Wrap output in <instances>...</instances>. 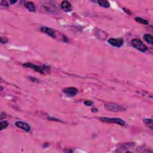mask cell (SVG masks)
<instances>
[{
    "label": "cell",
    "mask_w": 153,
    "mask_h": 153,
    "mask_svg": "<svg viewBox=\"0 0 153 153\" xmlns=\"http://www.w3.org/2000/svg\"><path fill=\"white\" fill-rule=\"evenodd\" d=\"M23 66L26 68H30L31 69L34 70L35 71L39 72L41 74H45V73H49L50 71V68L49 67L45 65H42L41 67L40 66L34 65L32 63L27 62L23 64Z\"/></svg>",
    "instance_id": "obj_1"
},
{
    "label": "cell",
    "mask_w": 153,
    "mask_h": 153,
    "mask_svg": "<svg viewBox=\"0 0 153 153\" xmlns=\"http://www.w3.org/2000/svg\"><path fill=\"white\" fill-rule=\"evenodd\" d=\"M105 108L107 110L112 112H123L126 110V108L121 105H119L114 102H108L105 105Z\"/></svg>",
    "instance_id": "obj_2"
},
{
    "label": "cell",
    "mask_w": 153,
    "mask_h": 153,
    "mask_svg": "<svg viewBox=\"0 0 153 153\" xmlns=\"http://www.w3.org/2000/svg\"><path fill=\"white\" fill-rule=\"evenodd\" d=\"M131 44L134 48L142 53L146 52L148 50V47L139 39H133L131 41Z\"/></svg>",
    "instance_id": "obj_3"
},
{
    "label": "cell",
    "mask_w": 153,
    "mask_h": 153,
    "mask_svg": "<svg viewBox=\"0 0 153 153\" xmlns=\"http://www.w3.org/2000/svg\"><path fill=\"white\" fill-rule=\"evenodd\" d=\"M99 120L107 123L117 124L120 126H124L125 125V121L120 118H109V117H99Z\"/></svg>",
    "instance_id": "obj_4"
},
{
    "label": "cell",
    "mask_w": 153,
    "mask_h": 153,
    "mask_svg": "<svg viewBox=\"0 0 153 153\" xmlns=\"http://www.w3.org/2000/svg\"><path fill=\"white\" fill-rule=\"evenodd\" d=\"M108 43L113 47H117V48H120L124 44V40L122 38H111L108 40Z\"/></svg>",
    "instance_id": "obj_5"
},
{
    "label": "cell",
    "mask_w": 153,
    "mask_h": 153,
    "mask_svg": "<svg viewBox=\"0 0 153 153\" xmlns=\"http://www.w3.org/2000/svg\"><path fill=\"white\" fill-rule=\"evenodd\" d=\"M64 93H65L68 96L74 97L78 93V90L76 88L71 87H67L63 90Z\"/></svg>",
    "instance_id": "obj_6"
},
{
    "label": "cell",
    "mask_w": 153,
    "mask_h": 153,
    "mask_svg": "<svg viewBox=\"0 0 153 153\" xmlns=\"http://www.w3.org/2000/svg\"><path fill=\"white\" fill-rule=\"evenodd\" d=\"M15 125L16 127L23 130V131H25V132H29L31 131L30 126L26 123H25V122H23L21 121H16Z\"/></svg>",
    "instance_id": "obj_7"
},
{
    "label": "cell",
    "mask_w": 153,
    "mask_h": 153,
    "mask_svg": "<svg viewBox=\"0 0 153 153\" xmlns=\"http://www.w3.org/2000/svg\"><path fill=\"white\" fill-rule=\"evenodd\" d=\"M41 30L43 32L45 33V34L48 35L50 37H51V38H56V34L55 31L53 30V29L49 27H46V26H43V27L41 28Z\"/></svg>",
    "instance_id": "obj_8"
},
{
    "label": "cell",
    "mask_w": 153,
    "mask_h": 153,
    "mask_svg": "<svg viewBox=\"0 0 153 153\" xmlns=\"http://www.w3.org/2000/svg\"><path fill=\"white\" fill-rule=\"evenodd\" d=\"M95 36L98 37L99 39H101V40H105L108 37V34L103 31L99 30L98 28H95Z\"/></svg>",
    "instance_id": "obj_9"
},
{
    "label": "cell",
    "mask_w": 153,
    "mask_h": 153,
    "mask_svg": "<svg viewBox=\"0 0 153 153\" xmlns=\"http://www.w3.org/2000/svg\"><path fill=\"white\" fill-rule=\"evenodd\" d=\"M61 7L62 10L66 12L71 11L72 10V5L71 3L67 1H63L62 2Z\"/></svg>",
    "instance_id": "obj_10"
},
{
    "label": "cell",
    "mask_w": 153,
    "mask_h": 153,
    "mask_svg": "<svg viewBox=\"0 0 153 153\" xmlns=\"http://www.w3.org/2000/svg\"><path fill=\"white\" fill-rule=\"evenodd\" d=\"M25 6L26 9L31 12H34L36 11V6H35L34 3H33V2H26L25 4Z\"/></svg>",
    "instance_id": "obj_11"
},
{
    "label": "cell",
    "mask_w": 153,
    "mask_h": 153,
    "mask_svg": "<svg viewBox=\"0 0 153 153\" xmlns=\"http://www.w3.org/2000/svg\"><path fill=\"white\" fill-rule=\"evenodd\" d=\"M143 38L144 40L146 41V43H148L149 44L152 45H153V37L152 35L150 34H145Z\"/></svg>",
    "instance_id": "obj_12"
},
{
    "label": "cell",
    "mask_w": 153,
    "mask_h": 153,
    "mask_svg": "<svg viewBox=\"0 0 153 153\" xmlns=\"http://www.w3.org/2000/svg\"><path fill=\"white\" fill-rule=\"evenodd\" d=\"M98 4L104 8H109L110 7V3L108 1H105V0H99L98 1Z\"/></svg>",
    "instance_id": "obj_13"
},
{
    "label": "cell",
    "mask_w": 153,
    "mask_h": 153,
    "mask_svg": "<svg viewBox=\"0 0 153 153\" xmlns=\"http://www.w3.org/2000/svg\"><path fill=\"white\" fill-rule=\"evenodd\" d=\"M144 123L145 125L146 126H147L148 128H150V129L151 130H152V119H144Z\"/></svg>",
    "instance_id": "obj_14"
},
{
    "label": "cell",
    "mask_w": 153,
    "mask_h": 153,
    "mask_svg": "<svg viewBox=\"0 0 153 153\" xmlns=\"http://www.w3.org/2000/svg\"><path fill=\"white\" fill-rule=\"evenodd\" d=\"M135 20L137 22L143 24V25H148V23H149V22H148V20H146L145 19H142L141 17H136L135 19Z\"/></svg>",
    "instance_id": "obj_15"
},
{
    "label": "cell",
    "mask_w": 153,
    "mask_h": 153,
    "mask_svg": "<svg viewBox=\"0 0 153 153\" xmlns=\"http://www.w3.org/2000/svg\"><path fill=\"white\" fill-rule=\"evenodd\" d=\"M9 126V123L7 121H0V131H3L7 127Z\"/></svg>",
    "instance_id": "obj_16"
},
{
    "label": "cell",
    "mask_w": 153,
    "mask_h": 153,
    "mask_svg": "<svg viewBox=\"0 0 153 153\" xmlns=\"http://www.w3.org/2000/svg\"><path fill=\"white\" fill-rule=\"evenodd\" d=\"M93 104V102H92V101H89V100H87V101H84V104L86 105L87 107H90L92 106V105Z\"/></svg>",
    "instance_id": "obj_17"
},
{
    "label": "cell",
    "mask_w": 153,
    "mask_h": 153,
    "mask_svg": "<svg viewBox=\"0 0 153 153\" xmlns=\"http://www.w3.org/2000/svg\"><path fill=\"white\" fill-rule=\"evenodd\" d=\"M0 41H1V43L3 44H6L8 42V39L6 37H1V38H0Z\"/></svg>",
    "instance_id": "obj_18"
},
{
    "label": "cell",
    "mask_w": 153,
    "mask_h": 153,
    "mask_svg": "<svg viewBox=\"0 0 153 153\" xmlns=\"http://www.w3.org/2000/svg\"><path fill=\"white\" fill-rule=\"evenodd\" d=\"M123 11H125L126 14H129V15H131V14H132V12L131 11V10H129V9H126V8H125V7L123 8Z\"/></svg>",
    "instance_id": "obj_19"
},
{
    "label": "cell",
    "mask_w": 153,
    "mask_h": 153,
    "mask_svg": "<svg viewBox=\"0 0 153 153\" xmlns=\"http://www.w3.org/2000/svg\"><path fill=\"white\" fill-rule=\"evenodd\" d=\"M5 114L4 113H1V115H0V119L3 120L5 118Z\"/></svg>",
    "instance_id": "obj_20"
},
{
    "label": "cell",
    "mask_w": 153,
    "mask_h": 153,
    "mask_svg": "<svg viewBox=\"0 0 153 153\" xmlns=\"http://www.w3.org/2000/svg\"><path fill=\"white\" fill-rule=\"evenodd\" d=\"M92 111L93 113H97L98 111V109L96 108H93L92 109Z\"/></svg>",
    "instance_id": "obj_21"
},
{
    "label": "cell",
    "mask_w": 153,
    "mask_h": 153,
    "mask_svg": "<svg viewBox=\"0 0 153 153\" xmlns=\"http://www.w3.org/2000/svg\"><path fill=\"white\" fill-rule=\"evenodd\" d=\"M17 1H10V3L11 4H15Z\"/></svg>",
    "instance_id": "obj_22"
}]
</instances>
